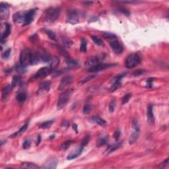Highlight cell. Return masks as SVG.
<instances>
[{"label": "cell", "instance_id": "b9f144b4", "mask_svg": "<svg viewBox=\"0 0 169 169\" xmlns=\"http://www.w3.org/2000/svg\"><path fill=\"white\" fill-rule=\"evenodd\" d=\"M130 97L131 94H130V93L125 94V96H124V98H123L122 99V104H124L127 103L129 101V100H130Z\"/></svg>", "mask_w": 169, "mask_h": 169}, {"label": "cell", "instance_id": "836d02e7", "mask_svg": "<svg viewBox=\"0 0 169 169\" xmlns=\"http://www.w3.org/2000/svg\"><path fill=\"white\" fill-rule=\"evenodd\" d=\"M28 125H29V124H28V123H26L25 124L23 125V126H22V127H21V128L19 129V130L18 132H17L16 133H15V134H14L13 135H12V136H11V137H13V136H17V135L22 134V133H23V132H24L26 130H27V127H28Z\"/></svg>", "mask_w": 169, "mask_h": 169}, {"label": "cell", "instance_id": "6da1fadb", "mask_svg": "<svg viewBox=\"0 0 169 169\" xmlns=\"http://www.w3.org/2000/svg\"><path fill=\"white\" fill-rule=\"evenodd\" d=\"M61 13L60 7H50L45 11L44 20L49 23L55 22L58 19Z\"/></svg>", "mask_w": 169, "mask_h": 169}, {"label": "cell", "instance_id": "f5cc1de1", "mask_svg": "<svg viewBox=\"0 0 169 169\" xmlns=\"http://www.w3.org/2000/svg\"><path fill=\"white\" fill-rule=\"evenodd\" d=\"M62 125H63V126L64 127H68V126H69V124L68 122L67 121H63V122H62Z\"/></svg>", "mask_w": 169, "mask_h": 169}, {"label": "cell", "instance_id": "44dd1931", "mask_svg": "<svg viewBox=\"0 0 169 169\" xmlns=\"http://www.w3.org/2000/svg\"><path fill=\"white\" fill-rule=\"evenodd\" d=\"M61 41L65 48H70V47L71 46V45L73 44V42L71 41L70 39L66 37V36H62V37H61Z\"/></svg>", "mask_w": 169, "mask_h": 169}, {"label": "cell", "instance_id": "f546056e", "mask_svg": "<svg viewBox=\"0 0 169 169\" xmlns=\"http://www.w3.org/2000/svg\"><path fill=\"white\" fill-rule=\"evenodd\" d=\"M66 63H67V64L68 65V66H71V67H75V66H78L77 61H75V60H73V59H71L70 57H69V58L66 59Z\"/></svg>", "mask_w": 169, "mask_h": 169}, {"label": "cell", "instance_id": "484cf974", "mask_svg": "<svg viewBox=\"0 0 169 169\" xmlns=\"http://www.w3.org/2000/svg\"><path fill=\"white\" fill-rule=\"evenodd\" d=\"M11 25L9 24V23H7L5 24V29L4 32L3 33V35H2V41H3V40H4L5 38H6L11 33Z\"/></svg>", "mask_w": 169, "mask_h": 169}, {"label": "cell", "instance_id": "d6986e66", "mask_svg": "<svg viewBox=\"0 0 169 169\" xmlns=\"http://www.w3.org/2000/svg\"><path fill=\"white\" fill-rule=\"evenodd\" d=\"M108 136L107 135H102L98 139L96 142V147H102L103 145H106L108 142Z\"/></svg>", "mask_w": 169, "mask_h": 169}, {"label": "cell", "instance_id": "8fae6325", "mask_svg": "<svg viewBox=\"0 0 169 169\" xmlns=\"http://www.w3.org/2000/svg\"><path fill=\"white\" fill-rule=\"evenodd\" d=\"M50 85H51V83L49 81H43L41 83L38 89V94H44L49 91Z\"/></svg>", "mask_w": 169, "mask_h": 169}, {"label": "cell", "instance_id": "3957f363", "mask_svg": "<svg viewBox=\"0 0 169 169\" xmlns=\"http://www.w3.org/2000/svg\"><path fill=\"white\" fill-rule=\"evenodd\" d=\"M71 95V91L70 89L66 90L65 91L60 94L57 103L58 109L60 110L65 107V106L67 104L68 101L69 100Z\"/></svg>", "mask_w": 169, "mask_h": 169}, {"label": "cell", "instance_id": "4316f807", "mask_svg": "<svg viewBox=\"0 0 169 169\" xmlns=\"http://www.w3.org/2000/svg\"><path fill=\"white\" fill-rule=\"evenodd\" d=\"M92 120H93V122H94L97 124L100 125L101 126H104L106 124V122L104 120H103V119H102V118H99V116H94L92 118Z\"/></svg>", "mask_w": 169, "mask_h": 169}, {"label": "cell", "instance_id": "f6af8a7d", "mask_svg": "<svg viewBox=\"0 0 169 169\" xmlns=\"http://www.w3.org/2000/svg\"><path fill=\"white\" fill-rule=\"evenodd\" d=\"M145 70H142V69H138V70H136L135 71H134V73L133 74V75L134 76H138V75H142L145 73Z\"/></svg>", "mask_w": 169, "mask_h": 169}, {"label": "cell", "instance_id": "d4e9b609", "mask_svg": "<svg viewBox=\"0 0 169 169\" xmlns=\"http://www.w3.org/2000/svg\"><path fill=\"white\" fill-rule=\"evenodd\" d=\"M121 144H122L121 142H119V143H114V144H113V145H110V146L108 147V149H106V153L109 154V153H112L113 151H116V149H118L120 147Z\"/></svg>", "mask_w": 169, "mask_h": 169}, {"label": "cell", "instance_id": "ac0fdd59", "mask_svg": "<svg viewBox=\"0 0 169 169\" xmlns=\"http://www.w3.org/2000/svg\"><path fill=\"white\" fill-rule=\"evenodd\" d=\"M139 133H140V130L134 129V130L132 132V134H131L130 138V139H129V143H130V144L132 145V144H133L136 141V140L138 139V138H139Z\"/></svg>", "mask_w": 169, "mask_h": 169}, {"label": "cell", "instance_id": "7dc6e473", "mask_svg": "<svg viewBox=\"0 0 169 169\" xmlns=\"http://www.w3.org/2000/svg\"><path fill=\"white\" fill-rule=\"evenodd\" d=\"M119 11H120L121 12H122L123 13H124L125 15H127V16H129V15H130V14L128 11L127 10V9H125V8H124V7H120V8H119Z\"/></svg>", "mask_w": 169, "mask_h": 169}, {"label": "cell", "instance_id": "d6a6232c", "mask_svg": "<svg viewBox=\"0 0 169 169\" xmlns=\"http://www.w3.org/2000/svg\"><path fill=\"white\" fill-rule=\"evenodd\" d=\"M125 75H126V74H120V75H117V76L115 77L114 79H112V80L111 81V83L113 84V83H114L120 82V81H121V80L122 79V78L124 77Z\"/></svg>", "mask_w": 169, "mask_h": 169}, {"label": "cell", "instance_id": "30bf717a", "mask_svg": "<svg viewBox=\"0 0 169 169\" xmlns=\"http://www.w3.org/2000/svg\"><path fill=\"white\" fill-rule=\"evenodd\" d=\"M99 61H100V60L98 57L96 56H92V57L89 58L87 61L85 62V67L87 68V69L91 68V67H93L94 66H96L97 64L99 63Z\"/></svg>", "mask_w": 169, "mask_h": 169}, {"label": "cell", "instance_id": "ee69618b", "mask_svg": "<svg viewBox=\"0 0 169 169\" xmlns=\"http://www.w3.org/2000/svg\"><path fill=\"white\" fill-rule=\"evenodd\" d=\"M115 108V102L114 100H112L109 104V110L110 112H113Z\"/></svg>", "mask_w": 169, "mask_h": 169}, {"label": "cell", "instance_id": "ab89813d", "mask_svg": "<svg viewBox=\"0 0 169 169\" xmlns=\"http://www.w3.org/2000/svg\"><path fill=\"white\" fill-rule=\"evenodd\" d=\"M89 140H90V137L88 136V135H87V136L85 137V138H83V139L82 142H81V146L83 147H85L86 145L88 144Z\"/></svg>", "mask_w": 169, "mask_h": 169}, {"label": "cell", "instance_id": "4fadbf2b", "mask_svg": "<svg viewBox=\"0 0 169 169\" xmlns=\"http://www.w3.org/2000/svg\"><path fill=\"white\" fill-rule=\"evenodd\" d=\"M35 15V9H30L29 11H27L25 13V17L24 25H27L30 24V22L33 21L34 17Z\"/></svg>", "mask_w": 169, "mask_h": 169}, {"label": "cell", "instance_id": "f907efd6", "mask_svg": "<svg viewBox=\"0 0 169 169\" xmlns=\"http://www.w3.org/2000/svg\"><path fill=\"white\" fill-rule=\"evenodd\" d=\"M63 73V71L62 70H58V71H55L54 72V74H53L52 77H57L59 76V75H61V74Z\"/></svg>", "mask_w": 169, "mask_h": 169}, {"label": "cell", "instance_id": "d590c367", "mask_svg": "<svg viewBox=\"0 0 169 169\" xmlns=\"http://www.w3.org/2000/svg\"><path fill=\"white\" fill-rule=\"evenodd\" d=\"M20 80H21V78H20L19 76H18V75H15V76L13 77V81H12V83H11V85H12L13 87H15V86L17 85V84L19 83Z\"/></svg>", "mask_w": 169, "mask_h": 169}, {"label": "cell", "instance_id": "7bdbcfd3", "mask_svg": "<svg viewBox=\"0 0 169 169\" xmlns=\"http://www.w3.org/2000/svg\"><path fill=\"white\" fill-rule=\"evenodd\" d=\"M30 144H31V141L29 139H27L23 142V144H22V147L23 149H28L30 147Z\"/></svg>", "mask_w": 169, "mask_h": 169}, {"label": "cell", "instance_id": "4dcf8cb0", "mask_svg": "<svg viewBox=\"0 0 169 169\" xmlns=\"http://www.w3.org/2000/svg\"><path fill=\"white\" fill-rule=\"evenodd\" d=\"M53 123H54V120H48V121L44 122L40 126V127L42 129H48L52 126Z\"/></svg>", "mask_w": 169, "mask_h": 169}, {"label": "cell", "instance_id": "5bb4252c", "mask_svg": "<svg viewBox=\"0 0 169 169\" xmlns=\"http://www.w3.org/2000/svg\"><path fill=\"white\" fill-rule=\"evenodd\" d=\"M25 17V13L22 12H17L15 13L13 17V19L15 22L17 23H22L24 24Z\"/></svg>", "mask_w": 169, "mask_h": 169}, {"label": "cell", "instance_id": "60d3db41", "mask_svg": "<svg viewBox=\"0 0 169 169\" xmlns=\"http://www.w3.org/2000/svg\"><path fill=\"white\" fill-rule=\"evenodd\" d=\"M94 77H95V75H90V76L87 77H85L84 79H81V81H80V83H82V84L85 83H87V81L91 80L92 79H93Z\"/></svg>", "mask_w": 169, "mask_h": 169}, {"label": "cell", "instance_id": "8d00e7d4", "mask_svg": "<svg viewBox=\"0 0 169 169\" xmlns=\"http://www.w3.org/2000/svg\"><path fill=\"white\" fill-rule=\"evenodd\" d=\"M91 111V106L90 104H85L83 108V112L85 114H88Z\"/></svg>", "mask_w": 169, "mask_h": 169}, {"label": "cell", "instance_id": "681fc988", "mask_svg": "<svg viewBox=\"0 0 169 169\" xmlns=\"http://www.w3.org/2000/svg\"><path fill=\"white\" fill-rule=\"evenodd\" d=\"M168 165V159H166V160H165V161L160 164V167L163 168H165L166 166H167Z\"/></svg>", "mask_w": 169, "mask_h": 169}, {"label": "cell", "instance_id": "816d5d0a", "mask_svg": "<svg viewBox=\"0 0 169 169\" xmlns=\"http://www.w3.org/2000/svg\"><path fill=\"white\" fill-rule=\"evenodd\" d=\"M153 79H149L147 81V87H152V82H153Z\"/></svg>", "mask_w": 169, "mask_h": 169}, {"label": "cell", "instance_id": "277c9868", "mask_svg": "<svg viewBox=\"0 0 169 169\" xmlns=\"http://www.w3.org/2000/svg\"><path fill=\"white\" fill-rule=\"evenodd\" d=\"M31 51L29 49L23 50L20 54V63L22 67H27L30 65Z\"/></svg>", "mask_w": 169, "mask_h": 169}, {"label": "cell", "instance_id": "e0dca14e", "mask_svg": "<svg viewBox=\"0 0 169 169\" xmlns=\"http://www.w3.org/2000/svg\"><path fill=\"white\" fill-rule=\"evenodd\" d=\"M13 87H12L11 85H7L5 86L2 89V99L3 100H6L7 98L8 95L9 94L10 92L11 91V90Z\"/></svg>", "mask_w": 169, "mask_h": 169}, {"label": "cell", "instance_id": "52a82bcc", "mask_svg": "<svg viewBox=\"0 0 169 169\" xmlns=\"http://www.w3.org/2000/svg\"><path fill=\"white\" fill-rule=\"evenodd\" d=\"M72 81H73V77H72L71 75H66V76H64L61 79V81H60L58 89L60 90V91H63V90H65L71 83Z\"/></svg>", "mask_w": 169, "mask_h": 169}, {"label": "cell", "instance_id": "ba28073f", "mask_svg": "<svg viewBox=\"0 0 169 169\" xmlns=\"http://www.w3.org/2000/svg\"><path fill=\"white\" fill-rule=\"evenodd\" d=\"M114 64H110V63H100L97 64L96 66H94L93 67H91L90 69H87V71L89 72H97L99 71H102L103 69H108L109 67L114 66Z\"/></svg>", "mask_w": 169, "mask_h": 169}, {"label": "cell", "instance_id": "ffe728a7", "mask_svg": "<svg viewBox=\"0 0 169 169\" xmlns=\"http://www.w3.org/2000/svg\"><path fill=\"white\" fill-rule=\"evenodd\" d=\"M83 149V147H82V146L79 147V149L75 151V153H71V154H69V155L67 156V159H68V160H71V159H75V158H77L78 156H79L80 155H81Z\"/></svg>", "mask_w": 169, "mask_h": 169}, {"label": "cell", "instance_id": "db71d44e", "mask_svg": "<svg viewBox=\"0 0 169 169\" xmlns=\"http://www.w3.org/2000/svg\"><path fill=\"white\" fill-rule=\"evenodd\" d=\"M40 141H41V136L40 135H38L37 137V139H36V145H38L39 143H40Z\"/></svg>", "mask_w": 169, "mask_h": 169}, {"label": "cell", "instance_id": "74e56055", "mask_svg": "<svg viewBox=\"0 0 169 169\" xmlns=\"http://www.w3.org/2000/svg\"><path fill=\"white\" fill-rule=\"evenodd\" d=\"M120 86H121V82L114 83L112 84V85L111 86V87L110 88V91H116V89H118Z\"/></svg>", "mask_w": 169, "mask_h": 169}, {"label": "cell", "instance_id": "9a60e30c", "mask_svg": "<svg viewBox=\"0 0 169 169\" xmlns=\"http://www.w3.org/2000/svg\"><path fill=\"white\" fill-rule=\"evenodd\" d=\"M147 120H148L149 123H150L151 124H154L155 117L154 114H153V106H152V105H149V106H147Z\"/></svg>", "mask_w": 169, "mask_h": 169}, {"label": "cell", "instance_id": "c3c4849f", "mask_svg": "<svg viewBox=\"0 0 169 169\" xmlns=\"http://www.w3.org/2000/svg\"><path fill=\"white\" fill-rule=\"evenodd\" d=\"M120 135H121V133H120V131H119V130L116 131V132H114V139H115L116 141L118 140V139H119V138H120Z\"/></svg>", "mask_w": 169, "mask_h": 169}, {"label": "cell", "instance_id": "9f6ffc18", "mask_svg": "<svg viewBox=\"0 0 169 169\" xmlns=\"http://www.w3.org/2000/svg\"><path fill=\"white\" fill-rule=\"evenodd\" d=\"M84 3L87 4V5H91L92 3H93V2H84Z\"/></svg>", "mask_w": 169, "mask_h": 169}, {"label": "cell", "instance_id": "f35d334b", "mask_svg": "<svg viewBox=\"0 0 169 169\" xmlns=\"http://www.w3.org/2000/svg\"><path fill=\"white\" fill-rule=\"evenodd\" d=\"M11 48H9L6 50V51H5V52L3 53V55H2V58H3L4 60H7L9 58L11 55Z\"/></svg>", "mask_w": 169, "mask_h": 169}, {"label": "cell", "instance_id": "8992f818", "mask_svg": "<svg viewBox=\"0 0 169 169\" xmlns=\"http://www.w3.org/2000/svg\"><path fill=\"white\" fill-rule=\"evenodd\" d=\"M79 16L76 10H71L67 15V21L72 25H75L79 22Z\"/></svg>", "mask_w": 169, "mask_h": 169}, {"label": "cell", "instance_id": "83f0119b", "mask_svg": "<svg viewBox=\"0 0 169 169\" xmlns=\"http://www.w3.org/2000/svg\"><path fill=\"white\" fill-rule=\"evenodd\" d=\"M87 41L84 38H82L81 40V46H80V51L81 52H86L87 51Z\"/></svg>", "mask_w": 169, "mask_h": 169}, {"label": "cell", "instance_id": "e575fe53", "mask_svg": "<svg viewBox=\"0 0 169 169\" xmlns=\"http://www.w3.org/2000/svg\"><path fill=\"white\" fill-rule=\"evenodd\" d=\"M46 33L47 34L50 39H51V40L54 41H56V35L54 32L50 30H46Z\"/></svg>", "mask_w": 169, "mask_h": 169}, {"label": "cell", "instance_id": "cb8c5ba5", "mask_svg": "<svg viewBox=\"0 0 169 169\" xmlns=\"http://www.w3.org/2000/svg\"><path fill=\"white\" fill-rule=\"evenodd\" d=\"M21 167L24 168H30V169H35V168H39V166L35 165V163H29V162H27V163H23L21 164Z\"/></svg>", "mask_w": 169, "mask_h": 169}, {"label": "cell", "instance_id": "1f68e13d", "mask_svg": "<svg viewBox=\"0 0 169 169\" xmlns=\"http://www.w3.org/2000/svg\"><path fill=\"white\" fill-rule=\"evenodd\" d=\"M91 38L95 44L98 45V46H102V45L103 44V42H102V40H101L100 38L98 37V36H92Z\"/></svg>", "mask_w": 169, "mask_h": 169}, {"label": "cell", "instance_id": "bcb514c9", "mask_svg": "<svg viewBox=\"0 0 169 169\" xmlns=\"http://www.w3.org/2000/svg\"><path fill=\"white\" fill-rule=\"evenodd\" d=\"M104 37L105 38L113 39L115 38L116 36L114 35H113V34H110V33H105L104 35Z\"/></svg>", "mask_w": 169, "mask_h": 169}, {"label": "cell", "instance_id": "603a6c76", "mask_svg": "<svg viewBox=\"0 0 169 169\" xmlns=\"http://www.w3.org/2000/svg\"><path fill=\"white\" fill-rule=\"evenodd\" d=\"M16 99L19 103H23L27 99V94L25 92H20L17 94Z\"/></svg>", "mask_w": 169, "mask_h": 169}, {"label": "cell", "instance_id": "9c48e42d", "mask_svg": "<svg viewBox=\"0 0 169 169\" xmlns=\"http://www.w3.org/2000/svg\"><path fill=\"white\" fill-rule=\"evenodd\" d=\"M110 45L111 48L113 50V51L117 54H121L123 52V47L122 46L120 42H118L117 40L114 39L112 40L110 42Z\"/></svg>", "mask_w": 169, "mask_h": 169}, {"label": "cell", "instance_id": "f1b7e54d", "mask_svg": "<svg viewBox=\"0 0 169 169\" xmlns=\"http://www.w3.org/2000/svg\"><path fill=\"white\" fill-rule=\"evenodd\" d=\"M72 143H73V141L71 140L66 141H64L63 143L61 144L60 149H61V150H63V151H66V150H67V149L69 148V147L71 145Z\"/></svg>", "mask_w": 169, "mask_h": 169}, {"label": "cell", "instance_id": "7a4b0ae2", "mask_svg": "<svg viewBox=\"0 0 169 169\" xmlns=\"http://www.w3.org/2000/svg\"><path fill=\"white\" fill-rule=\"evenodd\" d=\"M141 63V58L138 54L129 55L125 61V66L128 69H132Z\"/></svg>", "mask_w": 169, "mask_h": 169}, {"label": "cell", "instance_id": "7c38bea8", "mask_svg": "<svg viewBox=\"0 0 169 169\" xmlns=\"http://www.w3.org/2000/svg\"><path fill=\"white\" fill-rule=\"evenodd\" d=\"M0 15L2 19L8 18L9 15V5L6 3H2L0 6Z\"/></svg>", "mask_w": 169, "mask_h": 169}, {"label": "cell", "instance_id": "2e32d148", "mask_svg": "<svg viewBox=\"0 0 169 169\" xmlns=\"http://www.w3.org/2000/svg\"><path fill=\"white\" fill-rule=\"evenodd\" d=\"M58 163V161L57 159H50V160H48L46 164L43 166V168H51V169H54L57 167Z\"/></svg>", "mask_w": 169, "mask_h": 169}, {"label": "cell", "instance_id": "11a10c76", "mask_svg": "<svg viewBox=\"0 0 169 169\" xmlns=\"http://www.w3.org/2000/svg\"><path fill=\"white\" fill-rule=\"evenodd\" d=\"M73 128H74V130H75V132L77 133V125L75 124H74L73 125Z\"/></svg>", "mask_w": 169, "mask_h": 169}, {"label": "cell", "instance_id": "7402d4cb", "mask_svg": "<svg viewBox=\"0 0 169 169\" xmlns=\"http://www.w3.org/2000/svg\"><path fill=\"white\" fill-rule=\"evenodd\" d=\"M50 63L49 67L51 68L52 70H53V69H55L58 67L59 63H60V60L57 57H54L51 58V60H50Z\"/></svg>", "mask_w": 169, "mask_h": 169}, {"label": "cell", "instance_id": "5b68a950", "mask_svg": "<svg viewBox=\"0 0 169 169\" xmlns=\"http://www.w3.org/2000/svg\"><path fill=\"white\" fill-rule=\"evenodd\" d=\"M52 71L51 68L48 66V67H44L41 68L36 73L34 76L33 77L32 79L36 80L37 79H40V78H44L48 75L50 74V72Z\"/></svg>", "mask_w": 169, "mask_h": 169}]
</instances>
